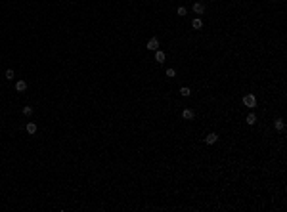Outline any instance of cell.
I'll return each instance as SVG.
<instances>
[{"label":"cell","mask_w":287,"mask_h":212,"mask_svg":"<svg viewBox=\"0 0 287 212\" xmlns=\"http://www.w3.org/2000/svg\"><path fill=\"white\" fill-rule=\"evenodd\" d=\"M243 105H245V107H249V109L257 107V97H254L253 94H247V96H243Z\"/></svg>","instance_id":"1"},{"label":"cell","mask_w":287,"mask_h":212,"mask_svg":"<svg viewBox=\"0 0 287 212\" xmlns=\"http://www.w3.org/2000/svg\"><path fill=\"white\" fill-rule=\"evenodd\" d=\"M145 48H147L149 52L159 50V38H155V36H153V38H149V40H147V44H145Z\"/></svg>","instance_id":"2"},{"label":"cell","mask_w":287,"mask_h":212,"mask_svg":"<svg viewBox=\"0 0 287 212\" xmlns=\"http://www.w3.org/2000/svg\"><path fill=\"white\" fill-rule=\"evenodd\" d=\"M216 141H218V134H215V132H211V134H207V136H205V143L215 145Z\"/></svg>","instance_id":"3"},{"label":"cell","mask_w":287,"mask_h":212,"mask_svg":"<svg viewBox=\"0 0 287 212\" xmlns=\"http://www.w3.org/2000/svg\"><path fill=\"white\" fill-rule=\"evenodd\" d=\"M193 117H195V113H193V109H189V107H186L184 111H182V119H186V120H192Z\"/></svg>","instance_id":"4"},{"label":"cell","mask_w":287,"mask_h":212,"mask_svg":"<svg viewBox=\"0 0 287 212\" xmlns=\"http://www.w3.org/2000/svg\"><path fill=\"white\" fill-rule=\"evenodd\" d=\"M193 12H195L197 15H203L205 14V4L203 2H195L193 4Z\"/></svg>","instance_id":"5"},{"label":"cell","mask_w":287,"mask_h":212,"mask_svg":"<svg viewBox=\"0 0 287 212\" xmlns=\"http://www.w3.org/2000/svg\"><path fill=\"white\" fill-rule=\"evenodd\" d=\"M165 59H167V56H165V52H161V50H155V61H157V63H165Z\"/></svg>","instance_id":"6"},{"label":"cell","mask_w":287,"mask_h":212,"mask_svg":"<svg viewBox=\"0 0 287 212\" xmlns=\"http://www.w3.org/2000/svg\"><path fill=\"white\" fill-rule=\"evenodd\" d=\"M15 90H17V92H25L27 90V82H25V80H17V82H15Z\"/></svg>","instance_id":"7"},{"label":"cell","mask_w":287,"mask_h":212,"mask_svg":"<svg viewBox=\"0 0 287 212\" xmlns=\"http://www.w3.org/2000/svg\"><path fill=\"white\" fill-rule=\"evenodd\" d=\"M192 27H193L195 31H199L201 27H203V19H201V17H195V19L192 21Z\"/></svg>","instance_id":"8"},{"label":"cell","mask_w":287,"mask_h":212,"mask_svg":"<svg viewBox=\"0 0 287 212\" xmlns=\"http://www.w3.org/2000/svg\"><path fill=\"white\" fill-rule=\"evenodd\" d=\"M25 130L31 134V136H33V134L36 132V124H35V122H27V124H25Z\"/></svg>","instance_id":"9"},{"label":"cell","mask_w":287,"mask_h":212,"mask_svg":"<svg viewBox=\"0 0 287 212\" xmlns=\"http://www.w3.org/2000/svg\"><path fill=\"white\" fill-rule=\"evenodd\" d=\"M245 122H247V124H254V122H257V115H254V113H249L247 117H245Z\"/></svg>","instance_id":"10"},{"label":"cell","mask_w":287,"mask_h":212,"mask_svg":"<svg viewBox=\"0 0 287 212\" xmlns=\"http://www.w3.org/2000/svg\"><path fill=\"white\" fill-rule=\"evenodd\" d=\"M274 128H276V130H283V128H285L283 119H276V122H274Z\"/></svg>","instance_id":"11"},{"label":"cell","mask_w":287,"mask_h":212,"mask_svg":"<svg viewBox=\"0 0 287 212\" xmlns=\"http://www.w3.org/2000/svg\"><path fill=\"white\" fill-rule=\"evenodd\" d=\"M180 94H182L184 97H189V96H192V90H189L188 86H182V88H180Z\"/></svg>","instance_id":"12"},{"label":"cell","mask_w":287,"mask_h":212,"mask_svg":"<svg viewBox=\"0 0 287 212\" xmlns=\"http://www.w3.org/2000/svg\"><path fill=\"white\" fill-rule=\"evenodd\" d=\"M23 115H25V117H31V115H33V107H31V105L23 107Z\"/></svg>","instance_id":"13"},{"label":"cell","mask_w":287,"mask_h":212,"mask_svg":"<svg viewBox=\"0 0 287 212\" xmlns=\"http://www.w3.org/2000/svg\"><path fill=\"white\" fill-rule=\"evenodd\" d=\"M6 79H8V80H14V79H15L14 69H8V71H6Z\"/></svg>","instance_id":"14"},{"label":"cell","mask_w":287,"mask_h":212,"mask_svg":"<svg viewBox=\"0 0 287 212\" xmlns=\"http://www.w3.org/2000/svg\"><path fill=\"white\" fill-rule=\"evenodd\" d=\"M167 76H168V79H174V76H176V71L172 67H168L167 69Z\"/></svg>","instance_id":"15"},{"label":"cell","mask_w":287,"mask_h":212,"mask_svg":"<svg viewBox=\"0 0 287 212\" xmlns=\"http://www.w3.org/2000/svg\"><path fill=\"white\" fill-rule=\"evenodd\" d=\"M176 12H178V15H186V14H188V12H186V8H184V6H180V8H178V10H176Z\"/></svg>","instance_id":"16"}]
</instances>
